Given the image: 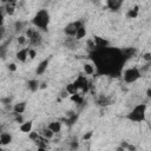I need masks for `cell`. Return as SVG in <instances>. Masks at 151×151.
I'll return each instance as SVG.
<instances>
[{"label":"cell","mask_w":151,"mask_h":151,"mask_svg":"<svg viewBox=\"0 0 151 151\" xmlns=\"http://www.w3.org/2000/svg\"><path fill=\"white\" fill-rule=\"evenodd\" d=\"M32 22L35 27L41 28L44 31L47 29V26L50 24V13L47 12V9H40L35 13V15L32 19Z\"/></svg>","instance_id":"1"},{"label":"cell","mask_w":151,"mask_h":151,"mask_svg":"<svg viewBox=\"0 0 151 151\" xmlns=\"http://www.w3.org/2000/svg\"><path fill=\"white\" fill-rule=\"evenodd\" d=\"M145 111H146V104H139L130 113H127L126 118L132 122H144L145 120Z\"/></svg>","instance_id":"2"},{"label":"cell","mask_w":151,"mask_h":151,"mask_svg":"<svg viewBox=\"0 0 151 151\" xmlns=\"http://www.w3.org/2000/svg\"><path fill=\"white\" fill-rule=\"evenodd\" d=\"M123 77H124L125 83L132 84V83H134L136 80H138L140 78V71L137 67H131V68H127L124 72V76Z\"/></svg>","instance_id":"3"},{"label":"cell","mask_w":151,"mask_h":151,"mask_svg":"<svg viewBox=\"0 0 151 151\" xmlns=\"http://www.w3.org/2000/svg\"><path fill=\"white\" fill-rule=\"evenodd\" d=\"M26 34H27L28 40L31 41L32 45H38V44H40V41H41V34H40L38 31H35V29H33V28H28L27 32H26Z\"/></svg>","instance_id":"4"},{"label":"cell","mask_w":151,"mask_h":151,"mask_svg":"<svg viewBox=\"0 0 151 151\" xmlns=\"http://www.w3.org/2000/svg\"><path fill=\"white\" fill-rule=\"evenodd\" d=\"M83 25V22L81 21H76V22H71V24H68L66 27H65V29H64V32L68 35V37H74L76 35V33H77V29Z\"/></svg>","instance_id":"5"},{"label":"cell","mask_w":151,"mask_h":151,"mask_svg":"<svg viewBox=\"0 0 151 151\" xmlns=\"http://www.w3.org/2000/svg\"><path fill=\"white\" fill-rule=\"evenodd\" d=\"M106 5L111 11H118L120 8V6L123 5V1H120V0H107Z\"/></svg>","instance_id":"6"},{"label":"cell","mask_w":151,"mask_h":151,"mask_svg":"<svg viewBox=\"0 0 151 151\" xmlns=\"http://www.w3.org/2000/svg\"><path fill=\"white\" fill-rule=\"evenodd\" d=\"M48 63H50V59L42 60V61L38 65V67H37V70H35V73H37V74H42V73L46 71V68H47V66H48Z\"/></svg>","instance_id":"7"},{"label":"cell","mask_w":151,"mask_h":151,"mask_svg":"<svg viewBox=\"0 0 151 151\" xmlns=\"http://www.w3.org/2000/svg\"><path fill=\"white\" fill-rule=\"evenodd\" d=\"M48 129H50L53 133H58V132H60V130H61V123H60L59 120H54V122L50 123Z\"/></svg>","instance_id":"8"},{"label":"cell","mask_w":151,"mask_h":151,"mask_svg":"<svg viewBox=\"0 0 151 151\" xmlns=\"http://www.w3.org/2000/svg\"><path fill=\"white\" fill-rule=\"evenodd\" d=\"M27 57H28V48H22V50H20L18 53H17V59L19 60V61H26V59H27Z\"/></svg>","instance_id":"9"},{"label":"cell","mask_w":151,"mask_h":151,"mask_svg":"<svg viewBox=\"0 0 151 151\" xmlns=\"http://www.w3.org/2000/svg\"><path fill=\"white\" fill-rule=\"evenodd\" d=\"M25 110H26V103H25V101L18 103V104H15V105H14V107H13L14 113H18V114H21Z\"/></svg>","instance_id":"10"},{"label":"cell","mask_w":151,"mask_h":151,"mask_svg":"<svg viewBox=\"0 0 151 151\" xmlns=\"http://www.w3.org/2000/svg\"><path fill=\"white\" fill-rule=\"evenodd\" d=\"M32 125H33V123H32V120H28V122H25V123H22L21 125H20V131L21 132H25V133H28V132H31V130H32Z\"/></svg>","instance_id":"11"},{"label":"cell","mask_w":151,"mask_h":151,"mask_svg":"<svg viewBox=\"0 0 151 151\" xmlns=\"http://www.w3.org/2000/svg\"><path fill=\"white\" fill-rule=\"evenodd\" d=\"M0 139H1L2 145H8V144L12 143V136L9 133H6V132H2L0 134Z\"/></svg>","instance_id":"12"},{"label":"cell","mask_w":151,"mask_h":151,"mask_svg":"<svg viewBox=\"0 0 151 151\" xmlns=\"http://www.w3.org/2000/svg\"><path fill=\"white\" fill-rule=\"evenodd\" d=\"M39 85H40V83H39L37 79H31V80H28V83H27V86H28V88H29L32 92H35L37 90H39Z\"/></svg>","instance_id":"13"},{"label":"cell","mask_w":151,"mask_h":151,"mask_svg":"<svg viewBox=\"0 0 151 151\" xmlns=\"http://www.w3.org/2000/svg\"><path fill=\"white\" fill-rule=\"evenodd\" d=\"M86 35V28H85V26L84 25H81L78 29H77V33H76V39L77 40H80V39H83L84 37Z\"/></svg>","instance_id":"14"},{"label":"cell","mask_w":151,"mask_h":151,"mask_svg":"<svg viewBox=\"0 0 151 151\" xmlns=\"http://www.w3.org/2000/svg\"><path fill=\"white\" fill-rule=\"evenodd\" d=\"M5 11L8 15H13L15 11V2H7L5 6Z\"/></svg>","instance_id":"15"},{"label":"cell","mask_w":151,"mask_h":151,"mask_svg":"<svg viewBox=\"0 0 151 151\" xmlns=\"http://www.w3.org/2000/svg\"><path fill=\"white\" fill-rule=\"evenodd\" d=\"M126 17H127L129 19H136V18L138 17V7L136 6L134 8H132V9H129V12H127Z\"/></svg>","instance_id":"16"},{"label":"cell","mask_w":151,"mask_h":151,"mask_svg":"<svg viewBox=\"0 0 151 151\" xmlns=\"http://www.w3.org/2000/svg\"><path fill=\"white\" fill-rule=\"evenodd\" d=\"M84 72L86 73V74H93L94 73V67L91 65V64H85L84 65Z\"/></svg>","instance_id":"17"},{"label":"cell","mask_w":151,"mask_h":151,"mask_svg":"<svg viewBox=\"0 0 151 151\" xmlns=\"http://www.w3.org/2000/svg\"><path fill=\"white\" fill-rule=\"evenodd\" d=\"M65 91H66L68 94H74V93L77 92V87L74 86V84H68V85H66Z\"/></svg>","instance_id":"18"},{"label":"cell","mask_w":151,"mask_h":151,"mask_svg":"<svg viewBox=\"0 0 151 151\" xmlns=\"http://www.w3.org/2000/svg\"><path fill=\"white\" fill-rule=\"evenodd\" d=\"M42 134H44V137H45V138H47V139H51V138L54 136V133H53L48 127H47V129H45V130L42 131Z\"/></svg>","instance_id":"19"},{"label":"cell","mask_w":151,"mask_h":151,"mask_svg":"<svg viewBox=\"0 0 151 151\" xmlns=\"http://www.w3.org/2000/svg\"><path fill=\"white\" fill-rule=\"evenodd\" d=\"M71 99H72V100H74L76 103H78V104H80V103L83 101V98H81V97H79V94H77V93L72 94V96H71Z\"/></svg>","instance_id":"20"},{"label":"cell","mask_w":151,"mask_h":151,"mask_svg":"<svg viewBox=\"0 0 151 151\" xmlns=\"http://www.w3.org/2000/svg\"><path fill=\"white\" fill-rule=\"evenodd\" d=\"M14 26H15V31L19 32V31L22 29V27H24V22H22V21H17Z\"/></svg>","instance_id":"21"},{"label":"cell","mask_w":151,"mask_h":151,"mask_svg":"<svg viewBox=\"0 0 151 151\" xmlns=\"http://www.w3.org/2000/svg\"><path fill=\"white\" fill-rule=\"evenodd\" d=\"M79 147V142L77 140V139H73L72 142H71V149L72 150H77Z\"/></svg>","instance_id":"22"},{"label":"cell","mask_w":151,"mask_h":151,"mask_svg":"<svg viewBox=\"0 0 151 151\" xmlns=\"http://www.w3.org/2000/svg\"><path fill=\"white\" fill-rule=\"evenodd\" d=\"M35 55H37L35 50H33V48H28V57H29L31 59H34V58H35Z\"/></svg>","instance_id":"23"},{"label":"cell","mask_w":151,"mask_h":151,"mask_svg":"<svg viewBox=\"0 0 151 151\" xmlns=\"http://www.w3.org/2000/svg\"><path fill=\"white\" fill-rule=\"evenodd\" d=\"M14 114H15V122L22 124V123H24V118H22V116H21V114H18V113H14Z\"/></svg>","instance_id":"24"},{"label":"cell","mask_w":151,"mask_h":151,"mask_svg":"<svg viewBox=\"0 0 151 151\" xmlns=\"http://www.w3.org/2000/svg\"><path fill=\"white\" fill-rule=\"evenodd\" d=\"M25 42H26V37L19 35V38H18V44H19V45H24Z\"/></svg>","instance_id":"25"},{"label":"cell","mask_w":151,"mask_h":151,"mask_svg":"<svg viewBox=\"0 0 151 151\" xmlns=\"http://www.w3.org/2000/svg\"><path fill=\"white\" fill-rule=\"evenodd\" d=\"M11 100H12V99H11L9 97H7V98H2V99H0V101H1V103H2V104H4L5 106H6V105H9V103H11Z\"/></svg>","instance_id":"26"},{"label":"cell","mask_w":151,"mask_h":151,"mask_svg":"<svg viewBox=\"0 0 151 151\" xmlns=\"http://www.w3.org/2000/svg\"><path fill=\"white\" fill-rule=\"evenodd\" d=\"M29 138H31L32 140H34V142H35V140L39 138V134H38V132H31V133H29Z\"/></svg>","instance_id":"27"},{"label":"cell","mask_w":151,"mask_h":151,"mask_svg":"<svg viewBox=\"0 0 151 151\" xmlns=\"http://www.w3.org/2000/svg\"><path fill=\"white\" fill-rule=\"evenodd\" d=\"M8 70H9V71H12V72L17 71V65H15L14 63H11V64H8Z\"/></svg>","instance_id":"28"},{"label":"cell","mask_w":151,"mask_h":151,"mask_svg":"<svg viewBox=\"0 0 151 151\" xmlns=\"http://www.w3.org/2000/svg\"><path fill=\"white\" fill-rule=\"evenodd\" d=\"M143 58H144V60H146L147 63H150L151 61V53H145Z\"/></svg>","instance_id":"29"},{"label":"cell","mask_w":151,"mask_h":151,"mask_svg":"<svg viewBox=\"0 0 151 151\" xmlns=\"http://www.w3.org/2000/svg\"><path fill=\"white\" fill-rule=\"evenodd\" d=\"M91 137H92V132L90 131V132H87V133H85V134L83 136V139H84V140H87V139H90Z\"/></svg>","instance_id":"30"},{"label":"cell","mask_w":151,"mask_h":151,"mask_svg":"<svg viewBox=\"0 0 151 151\" xmlns=\"http://www.w3.org/2000/svg\"><path fill=\"white\" fill-rule=\"evenodd\" d=\"M2 26H4V13L0 9V27H2Z\"/></svg>","instance_id":"31"},{"label":"cell","mask_w":151,"mask_h":151,"mask_svg":"<svg viewBox=\"0 0 151 151\" xmlns=\"http://www.w3.org/2000/svg\"><path fill=\"white\" fill-rule=\"evenodd\" d=\"M4 35H5V28H4V26H2V27H0V40H2Z\"/></svg>","instance_id":"32"},{"label":"cell","mask_w":151,"mask_h":151,"mask_svg":"<svg viewBox=\"0 0 151 151\" xmlns=\"http://www.w3.org/2000/svg\"><path fill=\"white\" fill-rule=\"evenodd\" d=\"M126 150H129V151H136V146H134V145L129 144V145H127V147H126Z\"/></svg>","instance_id":"33"},{"label":"cell","mask_w":151,"mask_h":151,"mask_svg":"<svg viewBox=\"0 0 151 151\" xmlns=\"http://www.w3.org/2000/svg\"><path fill=\"white\" fill-rule=\"evenodd\" d=\"M127 145H129V143H127V142H122V143H120V146H122L123 149H125V150H126Z\"/></svg>","instance_id":"34"},{"label":"cell","mask_w":151,"mask_h":151,"mask_svg":"<svg viewBox=\"0 0 151 151\" xmlns=\"http://www.w3.org/2000/svg\"><path fill=\"white\" fill-rule=\"evenodd\" d=\"M47 87V84L46 83H41L40 85H39V88H46Z\"/></svg>","instance_id":"35"},{"label":"cell","mask_w":151,"mask_h":151,"mask_svg":"<svg viewBox=\"0 0 151 151\" xmlns=\"http://www.w3.org/2000/svg\"><path fill=\"white\" fill-rule=\"evenodd\" d=\"M146 96H147V97H151V90H150V88H147V91H146Z\"/></svg>","instance_id":"36"},{"label":"cell","mask_w":151,"mask_h":151,"mask_svg":"<svg viewBox=\"0 0 151 151\" xmlns=\"http://www.w3.org/2000/svg\"><path fill=\"white\" fill-rule=\"evenodd\" d=\"M67 94H68V93H67L66 91H63V93H61V97H63V98H65V97H66Z\"/></svg>","instance_id":"37"},{"label":"cell","mask_w":151,"mask_h":151,"mask_svg":"<svg viewBox=\"0 0 151 151\" xmlns=\"http://www.w3.org/2000/svg\"><path fill=\"white\" fill-rule=\"evenodd\" d=\"M117 151H125V149H123L122 146H118L117 147Z\"/></svg>","instance_id":"38"},{"label":"cell","mask_w":151,"mask_h":151,"mask_svg":"<svg viewBox=\"0 0 151 151\" xmlns=\"http://www.w3.org/2000/svg\"><path fill=\"white\" fill-rule=\"evenodd\" d=\"M38 151H45V147H38Z\"/></svg>","instance_id":"39"},{"label":"cell","mask_w":151,"mask_h":151,"mask_svg":"<svg viewBox=\"0 0 151 151\" xmlns=\"http://www.w3.org/2000/svg\"><path fill=\"white\" fill-rule=\"evenodd\" d=\"M1 133H2V127L0 126V134H1Z\"/></svg>","instance_id":"40"},{"label":"cell","mask_w":151,"mask_h":151,"mask_svg":"<svg viewBox=\"0 0 151 151\" xmlns=\"http://www.w3.org/2000/svg\"><path fill=\"white\" fill-rule=\"evenodd\" d=\"M0 151H5V150H4V149H2L1 146H0Z\"/></svg>","instance_id":"41"},{"label":"cell","mask_w":151,"mask_h":151,"mask_svg":"<svg viewBox=\"0 0 151 151\" xmlns=\"http://www.w3.org/2000/svg\"><path fill=\"white\" fill-rule=\"evenodd\" d=\"M1 145H2V144H1V139H0V146H1Z\"/></svg>","instance_id":"42"}]
</instances>
